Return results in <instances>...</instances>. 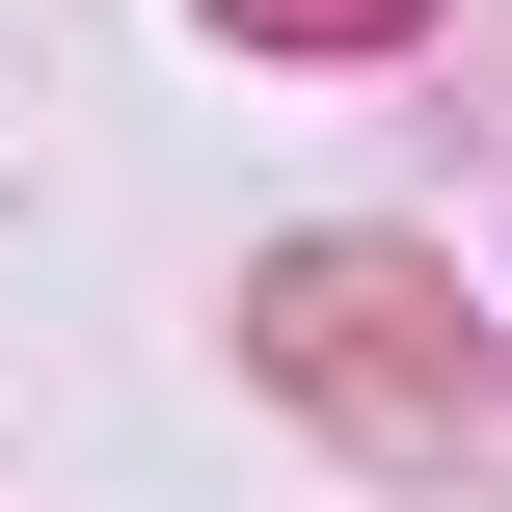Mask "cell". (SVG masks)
<instances>
[]
</instances>
